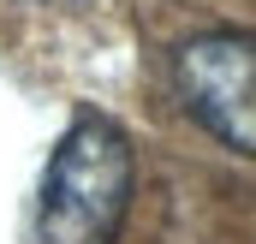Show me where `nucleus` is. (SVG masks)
I'll return each instance as SVG.
<instances>
[{
    "label": "nucleus",
    "instance_id": "nucleus-2",
    "mask_svg": "<svg viewBox=\"0 0 256 244\" xmlns=\"http://www.w3.org/2000/svg\"><path fill=\"white\" fill-rule=\"evenodd\" d=\"M179 96L196 125H208L220 143L256 155V36L250 30H214L173 54Z\"/></svg>",
    "mask_w": 256,
    "mask_h": 244
},
{
    "label": "nucleus",
    "instance_id": "nucleus-1",
    "mask_svg": "<svg viewBox=\"0 0 256 244\" xmlns=\"http://www.w3.org/2000/svg\"><path fill=\"white\" fill-rule=\"evenodd\" d=\"M131 208V143L102 114H84L60 137L42 196H36V244H114Z\"/></svg>",
    "mask_w": 256,
    "mask_h": 244
}]
</instances>
